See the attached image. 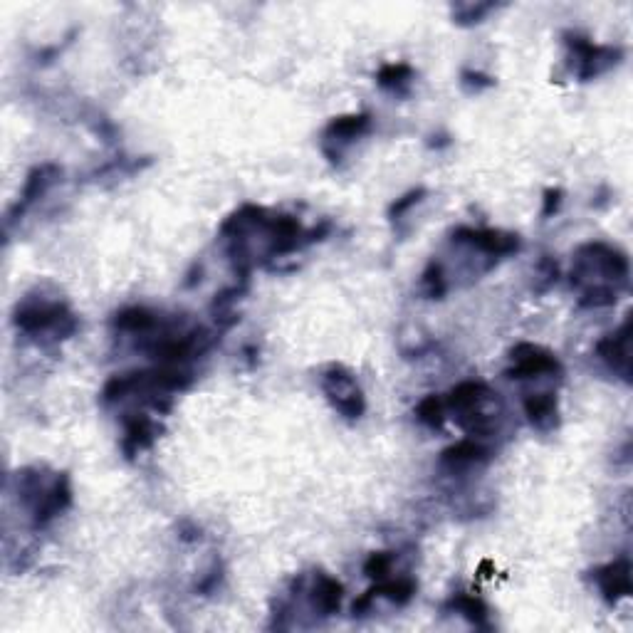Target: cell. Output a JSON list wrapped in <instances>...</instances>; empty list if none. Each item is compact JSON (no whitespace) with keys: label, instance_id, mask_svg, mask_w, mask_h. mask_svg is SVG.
Listing matches in <instances>:
<instances>
[{"label":"cell","instance_id":"cell-17","mask_svg":"<svg viewBox=\"0 0 633 633\" xmlns=\"http://www.w3.org/2000/svg\"><path fill=\"white\" fill-rule=\"evenodd\" d=\"M413 77H416V70L408 62H389L376 72V85L384 92L394 94V97H408Z\"/></svg>","mask_w":633,"mask_h":633},{"label":"cell","instance_id":"cell-28","mask_svg":"<svg viewBox=\"0 0 633 633\" xmlns=\"http://www.w3.org/2000/svg\"><path fill=\"white\" fill-rule=\"evenodd\" d=\"M562 201H564L562 188H547V191H544V198H542V218L544 221L552 216H557L559 208H562Z\"/></svg>","mask_w":633,"mask_h":633},{"label":"cell","instance_id":"cell-13","mask_svg":"<svg viewBox=\"0 0 633 633\" xmlns=\"http://www.w3.org/2000/svg\"><path fill=\"white\" fill-rule=\"evenodd\" d=\"M490 460H493V451L485 443L475 441V438H463L441 453V468L458 475L470 468H478V465H488Z\"/></svg>","mask_w":633,"mask_h":633},{"label":"cell","instance_id":"cell-15","mask_svg":"<svg viewBox=\"0 0 633 633\" xmlns=\"http://www.w3.org/2000/svg\"><path fill=\"white\" fill-rule=\"evenodd\" d=\"M527 421L537 431H554L559 426V399L554 391H540V394H527L522 401Z\"/></svg>","mask_w":633,"mask_h":633},{"label":"cell","instance_id":"cell-16","mask_svg":"<svg viewBox=\"0 0 633 633\" xmlns=\"http://www.w3.org/2000/svg\"><path fill=\"white\" fill-rule=\"evenodd\" d=\"M344 587L339 579L329 577V574L317 572L310 587V606L322 616H334L342 609Z\"/></svg>","mask_w":633,"mask_h":633},{"label":"cell","instance_id":"cell-14","mask_svg":"<svg viewBox=\"0 0 633 633\" xmlns=\"http://www.w3.org/2000/svg\"><path fill=\"white\" fill-rule=\"evenodd\" d=\"M159 438V423L146 413H127L124 416V438L122 451L127 460H134L136 455L149 451L154 441Z\"/></svg>","mask_w":633,"mask_h":633},{"label":"cell","instance_id":"cell-11","mask_svg":"<svg viewBox=\"0 0 633 633\" xmlns=\"http://www.w3.org/2000/svg\"><path fill=\"white\" fill-rule=\"evenodd\" d=\"M60 176H62L60 166H55V164L35 166V169L28 174V179H25L23 193L18 196V201L13 203V208H10L8 213H5V228H10L13 226V221L23 218L25 211H28L38 198H43L57 181H60Z\"/></svg>","mask_w":633,"mask_h":633},{"label":"cell","instance_id":"cell-2","mask_svg":"<svg viewBox=\"0 0 633 633\" xmlns=\"http://www.w3.org/2000/svg\"><path fill=\"white\" fill-rule=\"evenodd\" d=\"M629 258L619 248L606 243H584L574 253V265L569 282L577 290H594V287H611L619 292L629 285Z\"/></svg>","mask_w":633,"mask_h":633},{"label":"cell","instance_id":"cell-6","mask_svg":"<svg viewBox=\"0 0 633 633\" xmlns=\"http://www.w3.org/2000/svg\"><path fill=\"white\" fill-rule=\"evenodd\" d=\"M322 391L334 411L347 421H359L366 411V396L357 376L342 364H329L322 371Z\"/></svg>","mask_w":633,"mask_h":633},{"label":"cell","instance_id":"cell-26","mask_svg":"<svg viewBox=\"0 0 633 633\" xmlns=\"http://www.w3.org/2000/svg\"><path fill=\"white\" fill-rule=\"evenodd\" d=\"M460 87H463V92H468V94H480V92L490 90V87H495V80L490 75H485V72L463 70L460 72Z\"/></svg>","mask_w":633,"mask_h":633},{"label":"cell","instance_id":"cell-12","mask_svg":"<svg viewBox=\"0 0 633 633\" xmlns=\"http://www.w3.org/2000/svg\"><path fill=\"white\" fill-rule=\"evenodd\" d=\"M594 582L599 587L601 596H604L606 604H619L621 599L631 596V562L626 557L614 559V562L604 564L594 572Z\"/></svg>","mask_w":633,"mask_h":633},{"label":"cell","instance_id":"cell-4","mask_svg":"<svg viewBox=\"0 0 633 633\" xmlns=\"http://www.w3.org/2000/svg\"><path fill=\"white\" fill-rule=\"evenodd\" d=\"M13 324L18 332L28 334L33 339H50V342H62L77 332L80 322L72 315L70 307L60 300H28L15 307Z\"/></svg>","mask_w":633,"mask_h":633},{"label":"cell","instance_id":"cell-25","mask_svg":"<svg viewBox=\"0 0 633 633\" xmlns=\"http://www.w3.org/2000/svg\"><path fill=\"white\" fill-rule=\"evenodd\" d=\"M423 198H426V188H413V191H408L406 196L396 198V201L389 206V221L391 223L404 221L406 213L411 211L413 206H418V203H421Z\"/></svg>","mask_w":633,"mask_h":633},{"label":"cell","instance_id":"cell-21","mask_svg":"<svg viewBox=\"0 0 633 633\" xmlns=\"http://www.w3.org/2000/svg\"><path fill=\"white\" fill-rule=\"evenodd\" d=\"M446 399L438 394H428L426 399L418 401L416 406V418L431 431H441L443 423H446Z\"/></svg>","mask_w":633,"mask_h":633},{"label":"cell","instance_id":"cell-24","mask_svg":"<svg viewBox=\"0 0 633 633\" xmlns=\"http://www.w3.org/2000/svg\"><path fill=\"white\" fill-rule=\"evenodd\" d=\"M394 562V552H374L369 554V559L364 562V574L371 582H384V579H389Z\"/></svg>","mask_w":633,"mask_h":633},{"label":"cell","instance_id":"cell-22","mask_svg":"<svg viewBox=\"0 0 633 633\" xmlns=\"http://www.w3.org/2000/svg\"><path fill=\"white\" fill-rule=\"evenodd\" d=\"M421 290L428 300H443V297H446L448 280H446V272H443V265L438 263V260H431L428 268L423 270Z\"/></svg>","mask_w":633,"mask_h":633},{"label":"cell","instance_id":"cell-3","mask_svg":"<svg viewBox=\"0 0 633 633\" xmlns=\"http://www.w3.org/2000/svg\"><path fill=\"white\" fill-rule=\"evenodd\" d=\"M446 408L468 436L490 438L498 431L500 399L483 381H460L446 396Z\"/></svg>","mask_w":633,"mask_h":633},{"label":"cell","instance_id":"cell-18","mask_svg":"<svg viewBox=\"0 0 633 633\" xmlns=\"http://www.w3.org/2000/svg\"><path fill=\"white\" fill-rule=\"evenodd\" d=\"M112 324L117 332L124 334H151L156 332V327H161V317L146 307H127L114 315Z\"/></svg>","mask_w":633,"mask_h":633},{"label":"cell","instance_id":"cell-8","mask_svg":"<svg viewBox=\"0 0 633 633\" xmlns=\"http://www.w3.org/2000/svg\"><path fill=\"white\" fill-rule=\"evenodd\" d=\"M369 129H371V114H366V112L334 117L322 132V151L329 159V164H339V161L344 159V149H347L352 141L362 139Z\"/></svg>","mask_w":633,"mask_h":633},{"label":"cell","instance_id":"cell-7","mask_svg":"<svg viewBox=\"0 0 633 633\" xmlns=\"http://www.w3.org/2000/svg\"><path fill=\"white\" fill-rule=\"evenodd\" d=\"M510 369L505 371L507 379L515 381H527V379H540V376H559L562 374V364L554 357L549 349L540 347V344L522 342L517 347H512L510 352Z\"/></svg>","mask_w":633,"mask_h":633},{"label":"cell","instance_id":"cell-10","mask_svg":"<svg viewBox=\"0 0 633 633\" xmlns=\"http://www.w3.org/2000/svg\"><path fill=\"white\" fill-rule=\"evenodd\" d=\"M596 354H599L601 362L609 366V371H614L626 384H631V317H626L616 332L599 339Z\"/></svg>","mask_w":633,"mask_h":633},{"label":"cell","instance_id":"cell-20","mask_svg":"<svg viewBox=\"0 0 633 633\" xmlns=\"http://www.w3.org/2000/svg\"><path fill=\"white\" fill-rule=\"evenodd\" d=\"M374 594H376V599H386V601H391V604H396V606H406L408 601L413 599V596H416V591H418V584H416V579H411V577H401V579H384V582H376L374 587Z\"/></svg>","mask_w":633,"mask_h":633},{"label":"cell","instance_id":"cell-9","mask_svg":"<svg viewBox=\"0 0 633 633\" xmlns=\"http://www.w3.org/2000/svg\"><path fill=\"white\" fill-rule=\"evenodd\" d=\"M453 243L470 245V248H475L478 253L488 255L493 260L507 258V255L517 253L522 248L520 235L493 228H458L453 233Z\"/></svg>","mask_w":633,"mask_h":633},{"label":"cell","instance_id":"cell-27","mask_svg":"<svg viewBox=\"0 0 633 633\" xmlns=\"http://www.w3.org/2000/svg\"><path fill=\"white\" fill-rule=\"evenodd\" d=\"M537 272H540V280H542V285H537V292H547L549 287L557 285L559 265H557V260H554V258H549V255H542L540 265H537Z\"/></svg>","mask_w":633,"mask_h":633},{"label":"cell","instance_id":"cell-1","mask_svg":"<svg viewBox=\"0 0 633 633\" xmlns=\"http://www.w3.org/2000/svg\"><path fill=\"white\" fill-rule=\"evenodd\" d=\"M15 490L18 498L28 507L33 530H45L57 515L72 505V485L67 473L47 475L38 468H23L15 475Z\"/></svg>","mask_w":633,"mask_h":633},{"label":"cell","instance_id":"cell-19","mask_svg":"<svg viewBox=\"0 0 633 633\" xmlns=\"http://www.w3.org/2000/svg\"><path fill=\"white\" fill-rule=\"evenodd\" d=\"M446 609L455 611V614H460L463 619H468L470 624L478 626V629H490L488 619H490V609L488 604H485L480 596H473V594H455L451 601L446 604Z\"/></svg>","mask_w":633,"mask_h":633},{"label":"cell","instance_id":"cell-23","mask_svg":"<svg viewBox=\"0 0 633 633\" xmlns=\"http://www.w3.org/2000/svg\"><path fill=\"white\" fill-rule=\"evenodd\" d=\"M495 8H498L495 3H458L453 5V23L463 25V28L480 25Z\"/></svg>","mask_w":633,"mask_h":633},{"label":"cell","instance_id":"cell-5","mask_svg":"<svg viewBox=\"0 0 633 633\" xmlns=\"http://www.w3.org/2000/svg\"><path fill=\"white\" fill-rule=\"evenodd\" d=\"M564 45L569 50V65H572V72L579 82L596 80V77L619 67L624 60L621 47L596 45L579 33H564Z\"/></svg>","mask_w":633,"mask_h":633}]
</instances>
